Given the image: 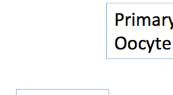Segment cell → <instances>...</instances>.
I'll use <instances>...</instances> for the list:
<instances>
[{"label":"cell","mask_w":173,"mask_h":95,"mask_svg":"<svg viewBox=\"0 0 173 95\" xmlns=\"http://www.w3.org/2000/svg\"><path fill=\"white\" fill-rule=\"evenodd\" d=\"M128 47H129L130 49H135L136 47V42L135 40H131L128 44Z\"/></svg>","instance_id":"6da1fadb"}]
</instances>
